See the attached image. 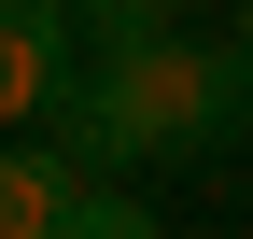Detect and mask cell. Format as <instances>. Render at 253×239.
Here are the masks:
<instances>
[{
  "label": "cell",
  "instance_id": "1",
  "mask_svg": "<svg viewBox=\"0 0 253 239\" xmlns=\"http://www.w3.org/2000/svg\"><path fill=\"white\" fill-rule=\"evenodd\" d=\"M84 169H183V155H239L253 141V28H84V71L71 99L42 113Z\"/></svg>",
  "mask_w": 253,
  "mask_h": 239
},
{
  "label": "cell",
  "instance_id": "2",
  "mask_svg": "<svg viewBox=\"0 0 253 239\" xmlns=\"http://www.w3.org/2000/svg\"><path fill=\"white\" fill-rule=\"evenodd\" d=\"M141 225H155V197L99 183L56 127H42V141L0 127V239H141Z\"/></svg>",
  "mask_w": 253,
  "mask_h": 239
},
{
  "label": "cell",
  "instance_id": "3",
  "mask_svg": "<svg viewBox=\"0 0 253 239\" xmlns=\"http://www.w3.org/2000/svg\"><path fill=\"white\" fill-rule=\"evenodd\" d=\"M84 71V0H0V127H42Z\"/></svg>",
  "mask_w": 253,
  "mask_h": 239
},
{
  "label": "cell",
  "instance_id": "4",
  "mask_svg": "<svg viewBox=\"0 0 253 239\" xmlns=\"http://www.w3.org/2000/svg\"><path fill=\"white\" fill-rule=\"evenodd\" d=\"M155 14H183V0H84V28H155Z\"/></svg>",
  "mask_w": 253,
  "mask_h": 239
},
{
  "label": "cell",
  "instance_id": "5",
  "mask_svg": "<svg viewBox=\"0 0 253 239\" xmlns=\"http://www.w3.org/2000/svg\"><path fill=\"white\" fill-rule=\"evenodd\" d=\"M239 28H253V0H239Z\"/></svg>",
  "mask_w": 253,
  "mask_h": 239
}]
</instances>
